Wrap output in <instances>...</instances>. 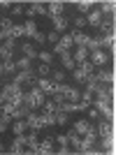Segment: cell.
Here are the masks:
<instances>
[{
    "mask_svg": "<svg viewBox=\"0 0 116 155\" xmlns=\"http://www.w3.org/2000/svg\"><path fill=\"white\" fill-rule=\"evenodd\" d=\"M26 120V125H28V130H42V127H46L44 125V118H42V114H37V111H28V116L23 118Z\"/></svg>",
    "mask_w": 116,
    "mask_h": 155,
    "instance_id": "obj_3",
    "label": "cell"
},
{
    "mask_svg": "<svg viewBox=\"0 0 116 155\" xmlns=\"http://www.w3.org/2000/svg\"><path fill=\"white\" fill-rule=\"evenodd\" d=\"M35 74H37V77H49V74H51V65H46V63H39L37 65V70H35Z\"/></svg>",
    "mask_w": 116,
    "mask_h": 155,
    "instance_id": "obj_26",
    "label": "cell"
},
{
    "mask_svg": "<svg viewBox=\"0 0 116 155\" xmlns=\"http://www.w3.org/2000/svg\"><path fill=\"white\" fill-rule=\"evenodd\" d=\"M93 127H95V125H90L88 118H81V120H77V123H74V130H77V134H81V137L88 134Z\"/></svg>",
    "mask_w": 116,
    "mask_h": 155,
    "instance_id": "obj_12",
    "label": "cell"
},
{
    "mask_svg": "<svg viewBox=\"0 0 116 155\" xmlns=\"http://www.w3.org/2000/svg\"><path fill=\"white\" fill-rule=\"evenodd\" d=\"M56 141H58V146H70V139H67V134H58V137H56Z\"/></svg>",
    "mask_w": 116,
    "mask_h": 155,
    "instance_id": "obj_40",
    "label": "cell"
},
{
    "mask_svg": "<svg viewBox=\"0 0 116 155\" xmlns=\"http://www.w3.org/2000/svg\"><path fill=\"white\" fill-rule=\"evenodd\" d=\"M0 60H2V63H5V60H12V51L5 49L2 44H0Z\"/></svg>",
    "mask_w": 116,
    "mask_h": 155,
    "instance_id": "obj_39",
    "label": "cell"
},
{
    "mask_svg": "<svg viewBox=\"0 0 116 155\" xmlns=\"http://www.w3.org/2000/svg\"><path fill=\"white\" fill-rule=\"evenodd\" d=\"M16 44H19V42H16L14 37H5V39H2V46H5V49H9L12 53H14V49H16Z\"/></svg>",
    "mask_w": 116,
    "mask_h": 155,
    "instance_id": "obj_36",
    "label": "cell"
},
{
    "mask_svg": "<svg viewBox=\"0 0 116 155\" xmlns=\"http://www.w3.org/2000/svg\"><path fill=\"white\" fill-rule=\"evenodd\" d=\"M60 65H63V70H70V72L77 67V63H74V58H72L70 51H63V53H60Z\"/></svg>",
    "mask_w": 116,
    "mask_h": 155,
    "instance_id": "obj_16",
    "label": "cell"
},
{
    "mask_svg": "<svg viewBox=\"0 0 116 155\" xmlns=\"http://www.w3.org/2000/svg\"><path fill=\"white\" fill-rule=\"evenodd\" d=\"M109 60V53L104 51V49H95V51H88V63L93 67H104Z\"/></svg>",
    "mask_w": 116,
    "mask_h": 155,
    "instance_id": "obj_2",
    "label": "cell"
},
{
    "mask_svg": "<svg viewBox=\"0 0 116 155\" xmlns=\"http://www.w3.org/2000/svg\"><path fill=\"white\" fill-rule=\"evenodd\" d=\"M67 120H70V114L63 109H58L56 111V125H67Z\"/></svg>",
    "mask_w": 116,
    "mask_h": 155,
    "instance_id": "obj_27",
    "label": "cell"
},
{
    "mask_svg": "<svg viewBox=\"0 0 116 155\" xmlns=\"http://www.w3.org/2000/svg\"><path fill=\"white\" fill-rule=\"evenodd\" d=\"M58 39H60V35H58L56 30H49V32H46V42H49V44H58Z\"/></svg>",
    "mask_w": 116,
    "mask_h": 155,
    "instance_id": "obj_38",
    "label": "cell"
},
{
    "mask_svg": "<svg viewBox=\"0 0 116 155\" xmlns=\"http://www.w3.org/2000/svg\"><path fill=\"white\" fill-rule=\"evenodd\" d=\"M72 23H74V30H84V28L88 26V23H86V19H84V16H79V14L72 19Z\"/></svg>",
    "mask_w": 116,
    "mask_h": 155,
    "instance_id": "obj_33",
    "label": "cell"
},
{
    "mask_svg": "<svg viewBox=\"0 0 116 155\" xmlns=\"http://www.w3.org/2000/svg\"><path fill=\"white\" fill-rule=\"evenodd\" d=\"M44 100H46V95L42 91L37 88V84L32 86V88H28L26 93H23V104H26L30 111H37V109H42V104H44Z\"/></svg>",
    "mask_w": 116,
    "mask_h": 155,
    "instance_id": "obj_1",
    "label": "cell"
},
{
    "mask_svg": "<svg viewBox=\"0 0 116 155\" xmlns=\"http://www.w3.org/2000/svg\"><path fill=\"white\" fill-rule=\"evenodd\" d=\"M49 79H51L53 84H65V70H51Z\"/></svg>",
    "mask_w": 116,
    "mask_h": 155,
    "instance_id": "obj_24",
    "label": "cell"
},
{
    "mask_svg": "<svg viewBox=\"0 0 116 155\" xmlns=\"http://www.w3.org/2000/svg\"><path fill=\"white\" fill-rule=\"evenodd\" d=\"M23 14H26V7L21 5V2H14L12 5V19L14 16H23Z\"/></svg>",
    "mask_w": 116,
    "mask_h": 155,
    "instance_id": "obj_34",
    "label": "cell"
},
{
    "mask_svg": "<svg viewBox=\"0 0 116 155\" xmlns=\"http://www.w3.org/2000/svg\"><path fill=\"white\" fill-rule=\"evenodd\" d=\"M12 28H14V19L12 16H0V30H2L5 37L12 35Z\"/></svg>",
    "mask_w": 116,
    "mask_h": 155,
    "instance_id": "obj_14",
    "label": "cell"
},
{
    "mask_svg": "<svg viewBox=\"0 0 116 155\" xmlns=\"http://www.w3.org/2000/svg\"><path fill=\"white\" fill-rule=\"evenodd\" d=\"M37 130H28L26 132V148H30L32 153H35V150H37Z\"/></svg>",
    "mask_w": 116,
    "mask_h": 155,
    "instance_id": "obj_15",
    "label": "cell"
},
{
    "mask_svg": "<svg viewBox=\"0 0 116 155\" xmlns=\"http://www.w3.org/2000/svg\"><path fill=\"white\" fill-rule=\"evenodd\" d=\"M14 72H16V63H14V58L5 60V63H2V74H14Z\"/></svg>",
    "mask_w": 116,
    "mask_h": 155,
    "instance_id": "obj_32",
    "label": "cell"
},
{
    "mask_svg": "<svg viewBox=\"0 0 116 155\" xmlns=\"http://www.w3.org/2000/svg\"><path fill=\"white\" fill-rule=\"evenodd\" d=\"M58 153H60V155H67V153H72V148H70V146H58Z\"/></svg>",
    "mask_w": 116,
    "mask_h": 155,
    "instance_id": "obj_42",
    "label": "cell"
},
{
    "mask_svg": "<svg viewBox=\"0 0 116 155\" xmlns=\"http://www.w3.org/2000/svg\"><path fill=\"white\" fill-rule=\"evenodd\" d=\"M32 42H35V44H37V46H44L46 44V32H35V37H32Z\"/></svg>",
    "mask_w": 116,
    "mask_h": 155,
    "instance_id": "obj_35",
    "label": "cell"
},
{
    "mask_svg": "<svg viewBox=\"0 0 116 155\" xmlns=\"http://www.w3.org/2000/svg\"><path fill=\"white\" fill-rule=\"evenodd\" d=\"M65 12V2H58V0H53V2H46V16H60V14Z\"/></svg>",
    "mask_w": 116,
    "mask_h": 155,
    "instance_id": "obj_9",
    "label": "cell"
},
{
    "mask_svg": "<svg viewBox=\"0 0 116 155\" xmlns=\"http://www.w3.org/2000/svg\"><path fill=\"white\" fill-rule=\"evenodd\" d=\"M60 109L53 100H44V104H42V114H56V111Z\"/></svg>",
    "mask_w": 116,
    "mask_h": 155,
    "instance_id": "obj_22",
    "label": "cell"
},
{
    "mask_svg": "<svg viewBox=\"0 0 116 155\" xmlns=\"http://www.w3.org/2000/svg\"><path fill=\"white\" fill-rule=\"evenodd\" d=\"M100 35H114V21H100Z\"/></svg>",
    "mask_w": 116,
    "mask_h": 155,
    "instance_id": "obj_21",
    "label": "cell"
},
{
    "mask_svg": "<svg viewBox=\"0 0 116 155\" xmlns=\"http://www.w3.org/2000/svg\"><path fill=\"white\" fill-rule=\"evenodd\" d=\"M74 63H81V60H88V49L86 46H74Z\"/></svg>",
    "mask_w": 116,
    "mask_h": 155,
    "instance_id": "obj_20",
    "label": "cell"
},
{
    "mask_svg": "<svg viewBox=\"0 0 116 155\" xmlns=\"http://www.w3.org/2000/svg\"><path fill=\"white\" fill-rule=\"evenodd\" d=\"M51 26H53V30L60 35V32L67 30V26H70V19H67L65 14H60V16H53V19H51Z\"/></svg>",
    "mask_w": 116,
    "mask_h": 155,
    "instance_id": "obj_8",
    "label": "cell"
},
{
    "mask_svg": "<svg viewBox=\"0 0 116 155\" xmlns=\"http://www.w3.org/2000/svg\"><path fill=\"white\" fill-rule=\"evenodd\" d=\"M23 30H26L28 37H35V32H37V23H35V19H28L26 23H23Z\"/></svg>",
    "mask_w": 116,
    "mask_h": 155,
    "instance_id": "obj_23",
    "label": "cell"
},
{
    "mask_svg": "<svg viewBox=\"0 0 116 155\" xmlns=\"http://www.w3.org/2000/svg\"><path fill=\"white\" fill-rule=\"evenodd\" d=\"M0 114H2V107H0Z\"/></svg>",
    "mask_w": 116,
    "mask_h": 155,
    "instance_id": "obj_44",
    "label": "cell"
},
{
    "mask_svg": "<svg viewBox=\"0 0 116 155\" xmlns=\"http://www.w3.org/2000/svg\"><path fill=\"white\" fill-rule=\"evenodd\" d=\"M16 63V70H30V65H32V58H26V56H21L19 60H14Z\"/></svg>",
    "mask_w": 116,
    "mask_h": 155,
    "instance_id": "obj_28",
    "label": "cell"
},
{
    "mask_svg": "<svg viewBox=\"0 0 116 155\" xmlns=\"http://www.w3.org/2000/svg\"><path fill=\"white\" fill-rule=\"evenodd\" d=\"M26 35V30H23V23H14V28H12V35L9 37H14V39H21Z\"/></svg>",
    "mask_w": 116,
    "mask_h": 155,
    "instance_id": "obj_31",
    "label": "cell"
},
{
    "mask_svg": "<svg viewBox=\"0 0 116 155\" xmlns=\"http://www.w3.org/2000/svg\"><path fill=\"white\" fill-rule=\"evenodd\" d=\"M7 127H9V123H7L5 118L0 116V134H2V132H5V130H7Z\"/></svg>",
    "mask_w": 116,
    "mask_h": 155,
    "instance_id": "obj_41",
    "label": "cell"
},
{
    "mask_svg": "<svg viewBox=\"0 0 116 155\" xmlns=\"http://www.w3.org/2000/svg\"><path fill=\"white\" fill-rule=\"evenodd\" d=\"M70 37H72V44L74 46H88V42H90V35L84 30H72Z\"/></svg>",
    "mask_w": 116,
    "mask_h": 155,
    "instance_id": "obj_6",
    "label": "cell"
},
{
    "mask_svg": "<svg viewBox=\"0 0 116 155\" xmlns=\"http://www.w3.org/2000/svg\"><path fill=\"white\" fill-rule=\"evenodd\" d=\"M100 146H102V150H104V153H111V150H114V134L102 137V143H100Z\"/></svg>",
    "mask_w": 116,
    "mask_h": 155,
    "instance_id": "obj_25",
    "label": "cell"
},
{
    "mask_svg": "<svg viewBox=\"0 0 116 155\" xmlns=\"http://www.w3.org/2000/svg\"><path fill=\"white\" fill-rule=\"evenodd\" d=\"M86 118H88V120H93V123H95V120H100V118H102V116H100V111H97L95 107L90 104L88 109H86Z\"/></svg>",
    "mask_w": 116,
    "mask_h": 155,
    "instance_id": "obj_30",
    "label": "cell"
},
{
    "mask_svg": "<svg viewBox=\"0 0 116 155\" xmlns=\"http://www.w3.org/2000/svg\"><path fill=\"white\" fill-rule=\"evenodd\" d=\"M7 150H9V153H14V155H26V132L14 137V141L7 146Z\"/></svg>",
    "mask_w": 116,
    "mask_h": 155,
    "instance_id": "obj_4",
    "label": "cell"
},
{
    "mask_svg": "<svg viewBox=\"0 0 116 155\" xmlns=\"http://www.w3.org/2000/svg\"><path fill=\"white\" fill-rule=\"evenodd\" d=\"M74 9L79 12V16H86V14L93 9V2H88V0H81V2H74Z\"/></svg>",
    "mask_w": 116,
    "mask_h": 155,
    "instance_id": "obj_19",
    "label": "cell"
},
{
    "mask_svg": "<svg viewBox=\"0 0 116 155\" xmlns=\"http://www.w3.org/2000/svg\"><path fill=\"white\" fill-rule=\"evenodd\" d=\"M21 53L26 56V58H37V46L32 44V42H21Z\"/></svg>",
    "mask_w": 116,
    "mask_h": 155,
    "instance_id": "obj_13",
    "label": "cell"
},
{
    "mask_svg": "<svg viewBox=\"0 0 116 155\" xmlns=\"http://www.w3.org/2000/svg\"><path fill=\"white\" fill-rule=\"evenodd\" d=\"M95 79H97V84H102V86H111L114 84V72L107 70V67H100V72H95Z\"/></svg>",
    "mask_w": 116,
    "mask_h": 155,
    "instance_id": "obj_7",
    "label": "cell"
},
{
    "mask_svg": "<svg viewBox=\"0 0 116 155\" xmlns=\"http://www.w3.org/2000/svg\"><path fill=\"white\" fill-rule=\"evenodd\" d=\"M2 150H5V143H2V139H0V153H2Z\"/></svg>",
    "mask_w": 116,
    "mask_h": 155,
    "instance_id": "obj_43",
    "label": "cell"
},
{
    "mask_svg": "<svg viewBox=\"0 0 116 155\" xmlns=\"http://www.w3.org/2000/svg\"><path fill=\"white\" fill-rule=\"evenodd\" d=\"M102 14H114V9H116V5L114 2H102V7H97Z\"/></svg>",
    "mask_w": 116,
    "mask_h": 155,
    "instance_id": "obj_37",
    "label": "cell"
},
{
    "mask_svg": "<svg viewBox=\"0 0 116 155\" xmlns=\"http://www.w3.org/2000/svg\"><path fill=\"white\" fill-rule=\"evenodd\" d=\"M95 132H97V137H109V134H114V130H111V123L109 120H100L97 123V127H95Z\"/></svg>",
    "mask_w": 116,
    "mask_h": 155,
    "instance_id": "obj_17",
    "label": "cell"
},
{
    "mask_svg": "<svg viewBox=\"0 0 116 155\" xmlns=\"http://www.w3.org/2000/svg\"><path fill=\"white\" fill-rule=\"evenodd\" d=\"M84 19H86V23H88V26L97 28V26H100V21H102V12H100L97 7H93V9H90V12L86 14Z\"/></svg>",
    "mask_w": 116,
    "mask_h": 155,
    "instance_id": "obj_10",
    "label": "cell"
},
{
    "mask_svg": "<svg viewBox=\"0 0 116 155\" xmlns=\"http://www.w3.org/2000/svg\"><path fill=\"white\" fill-rule=\"evenodd\" d=\"M26 130H28V125H26L23 118H14V120H12V132H14V134H23Z\"/></svg>",
    "mask_w": 116,
    "mask_h": 155,
    "instance_id": "obj_18",
    "label": "cell"
},
{
    "mask_svg": "<svg viewBox=\"0 0 116 155\" xmlns=\"http://www.w3.org/2000/svg\"><path fill=\"white\" fill-rule=\"evenodd\" d=\"M53 143H56V137H53V134H46L44 139L37 143V150H35V153H42V155L53 153Z\"/></svg>",
    "mask_w": 116,
    "mask_h": 155,
    "instance_id": "obj_5",
    "label": "cell"
},
{
    "mask_svg": "<svg viewBox=\"0 0 116 155\" xmlns=\"http://www.w3.org/2000/svg\"><path fill=\"white\" fill-rule=\"evenodd\" d=\"M35 60H39V63H46V65H51V63H53V53H51V51H39Z\"/></svg>",
    "mask_w": 116,
    "mask_h": 155,
    "instance_id": "obj_29",
    "label": "cell"
},
{
    "mask_svg": "<svg viewBox=\"0 0 116 155\" xmlns=\"http://www.w3.org/2000/svg\"><path fill=\"white\" fill-rule=\"evenodd\" d=\"M26 14H28V19H32V16H46V7L39 5V2H32L26 9Z\"/></svg>",
    "mask_w": 116,
    "mask_h": 155,
    "instance_id": "obj_11",
    "label": "cell"
}]
</instances>
